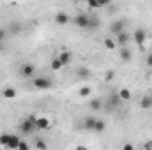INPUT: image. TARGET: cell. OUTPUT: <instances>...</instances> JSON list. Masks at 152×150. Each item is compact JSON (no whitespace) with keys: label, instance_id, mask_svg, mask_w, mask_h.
Returning a JSON list of instances; mask_svg holds the SVG:
<instances>
[{"label":"cell","instance_id":"ba28073f","mask_svg":"<svg viewBox=\"0 0 152 150\" xmlns=\"http://www.w3.org/2000/svg\"><path fill=\"white\" fill-rule=\"evenodd\" d=\"M124 27H126V21H124V20H117V21H113V23L110 25V32H112L113 36H118L120 32H124Z\"/></svg>","mask_w":152,"mask_h":150},{"label":"cell","instance_id":"ffe728a7","mask_svg":"<svg viewBox=\"0 0 152 150\" xmlns=\"http://www.w3.org/2000/svg\"><path fill=\"white\" fill-rule=\"evenodd\" d=\"M140 106H142L143 110H151V108H152V99H151V95H145V97H142V101H140Z\"/></svg>","mask_w":152,"mask_h":150},{"label":"cell","instance_id":"4316f807","mask_svg":"<svg viewBox=\"0 0 152 150\" xmlns=\"http://www.w3.org/2000/svg\"><path fill=\"white\" fill-rule=\"evenodd\" d=\"M87 7H88V9H101V4H99L97 0H88V2H87Z\"/></svg>","mask_w":152,"mask_h":150},{"label":"cell","instance_id":"83f0119b","mask_svg":"<svg viewBox=\"0 0 152 150\" xmlns=\"http://www.w3.org/2000/svg\"><path fill=\"white\" fill-rule=\"evenodd\" d=\"M7 34H9V30H7L5 27H0V42H4V41H5Z\"/></svg>","mask_w":152,"mask_h":150},{"label":"cell","instance_id":"cb8c5ba5","mask_svg":"<svg viewBox=\"0 0 152 150\" xmlns=\"http://www.w3.org/2000/svg\"><path fill=\"white\" fill-rule=\"evenodd\" d=\"M62 67H64V66H62V64H60V60L55 57V58L51 60V71H60Z\"/></svg>","mask_w":152,"mask_h":150},{"label":"cell","instance_id":"ac0fdd59","mask_svg":"<svg viewBox=\"0 0 152 150\" xmlns=\"http://www.w3.org/2000/svg\"><path fill=\"white\" fill-rule=\"evenodd\" d=\"M96 120H97V118H96V117H92V115H90V117H87V118H85V122H83V127H85V129H88V131H94Z\"/></svg>","mask_w":152,"mask_h":150},{"label":"cell","instance_id":"30bf717a","mask_svg":"<svg viewBox=\"0 0 152 150\" xmlns=\"http://www.w3.org/2000/svg\"><path fill=\"white\" fill-rule=\"evenodd\" d=\"M99 27H101L99 16H97V14H90V16H88V28H87V30H96V28H99Z\"/></svg>","mask_w":152,"mask_h":150},{"label":"cell","instance_id":"9c48e42d","mask_svg":"<svg viewBox=\"0 0 152 150\" xmlns=\"http://www.w3.org/2000/svg\"><path fill=\"white\" fill-rule=\"evenodd\" d=\"M69 21H71V16H69L67 12L62 11V12H57V14H55V23H57V25H62V27H64V25H67Z\"/></svg>","mask_w":152,"mask_h":150},{"label":"cell","instance_id":"7c38bea8","mask_svg":"<svg viewBox=\"0 0 152 150\" xmlns=\"http://www.w3.org/2000/svg\"><path fill=\"white\" fill-rule=\"evenodd\" d=\"M131 57H133V53H131L129 48H118V58H120L122 62H129Z\"/></svg>","mask_w":152,"mask_h":150},{"label":"cell","instance_id":"277c9868","mask_svg":"<svg viewBox=\"0 0 152 150\" xmlns=\"http://www.w3.org/2000/svg\"><path fill=\"white\" fill-rule=\"evenodd\" d=\"M32 85H34L36 88H39V90H48V88H51V87H53V81H51L50 78L39 76V78H34Z\"/></svg>","mask_w":152,"mask_h":150},{"label":"cell","instance_id":"9a60e30c","mask_svg":"<svg viewBox=\"0 0 152 150\" xmlns=\"http://www.w3.org/2000/svg\"><path fill=\"white\" fill-rule=\"evenodd\" d=\"M2 95H4L5 99H16L18 92H16V88H12V87H5V88L2 90Z\"/></svg>","mask_w":152,"mask_h":150},{"label":"cell","instance_id":"3957f363","mask_svg":"<svg viewBox=\"0 0 152 150\" xmlns=\"http://www.w3.org/2000/svg\"><path fill=\"white\" fill-rule=\"evenodd\" d=\"M147 37H149V36H147V30H145V28H142V27H140V28H134V32H133V41H134L136 46L142 48V46L147 42Z\"/></svg>","mask_w":152,"mask_h":150},{"label":"cell","instance_id":"484cf974","mask_svg":"<svg viewBox=\"0 0 152 150\" xmlns=\"http://www.w3.org/2000/svg\"><path fill=\"white\" fill-rule=\"evenodd\" d=\"M110 104H112V108H115V110L120 106V99H118V95H117V94H113V95L110 97Z\"/></svg>","mask_w":152,"mask_h":150},{"label":"cell","instance_id":"52a82bcc","mask_svg":"<svg viewBox=\"0 0 152 150\" xmlns=\"http://www.w3.org/2000/svg\"><path fill=\"white\" fill-rule=\"evenodd\" d=\"M50 125H51V122H50L48 117H37V120H36V129L37 131H48Z\"/></svg>","mask_w":152,"mask_h":150},{"label":"cell","instance_id":"d6986e66","mask_svg":"<svg viewBox=\"0 0 152 150\" xmlns=\"http://www.w3.org/2000/svg\"><path fill=\"white\" fill-rule=\"evenodd\" d=\"M104 131H106V122L101 120V118H97L96 125H94V133H104Z\"/></svg>","mask_w":152,"mask_h":150},{"label":"cell","instance_id":"e0dca14e","mask_svg":"<svg viewBox=\"0 0 152 150\" xmlns=\"http://www.w3.org/2000/svg\"><path fill=\"white\" fill-rule=\"evenodd\" d=\"M78 95H80L81 99H87V97H90V95H92V88H90V85H85V87H81V88L78 90Z\"/></svg>","mask_w":152,"mask_h":150},{"label":"cell","instance_id":"7a4b0ae2","mask_svg":"<svg viewBox=\"0 0 152 150\" xmlns=\"http://www.w3.org/2000/svg\"><path fill=\"white\" fill-rule=\"evenodd\" d=\"M88 16H90L88 12H78L75 18H73V23H75V27L87 30V28H88Z\"/></svg>","mask_w":152,"mask_h":150},{"label":"cell","instance_id":"d6a6232c","mask_svg":"<svg viewBox=\"0 0 152 150\" xmlns=\"http://www.w3.org/2000/svg\"><path fill=\"white\" fill-rule=\"evenodd\" d=\"M76 150H88V149H87L85 145H78V147H76Z\"/></svg>","mask_w":152,"mask_h":150},{"label":"cell","instance_id":"5bb4252c","mask_svg":"<svg viewBox=\"0 0 152 150\" xmlns=\"http://www.w3.org/2000/svg\"><path fill=\"white\" fill-rule=\"evenodd\" d=\"M57 58L60 60V64H62V66H67V64H69V62L73 60V55H71L69 51H60Z\"/></svg>","mask_w":152,"mask_h":150},{"label":"cell","instance_id":"6da1fadb","mask_svg":"<svg viewBox=\"0 0 152 150\" xmlns=\"http://www.w3.org/2000/svg\"><path fill=\"white\" fill-rule=\"evenodd\" d=\"M36 120H37V115H28L25 120H21V122H20V125H18L20 133H21V134H25V136L34 134V133L37 131V129H36Z\"/></svg>","mask_w":152,"mask_h":150},{"label":"cell","instance_id":"f546056e","mask_svg":"<svg viewBox=\"0 0 152 150\" xmlns=\"http://www.w3.org/2000/svg\"><path fill=\"white\" fill-rule=\"evenodd\" d=\"M122 150H134V147H133V143H129V141H126V143L122 145Z\"/></svg>","mask_w":152,"mask_h":150},{"label":"cell","instance_id":"2e32d148","mask_svg":"<svg viewBox=\"0 0 152 150\" xmlns=\"http://www.w3.org/2000/svg\"><path fill=\"white\" fill-rule=\"evenodd\" d=\"M20 136L18 134H11V140H9V145H7V149L11 150H18V147H20Z\"/></svg>","mask_w":152,"mask_h":150},{"label":"cell","instance_id":"8992f818","mask_svg":"<svg viewBox=\"0 0 152 150\" xmlns=\"http://www.w3.org/2000/svg\"><path fill=\"white\" fill-rule=\"evenodd\" d=\"M34 73H36V67L32 64H23L20 67V76L23 78H34Z\"/></svg>","mask_w":152,"mask_h":150},{"label":"cell","instance_id":"4dcf8cb0","mask_svg":"<svg viewBox=\"0 0 152 150\" xmlns=\"http://www.w3.org/2000/svg\"><path fill=\"white\" fill-rule=\"evenodd\" d=\"M145 62H147V66H149V67H152V53H149V55H147Z\"/></svg>","mask_w":152,"mask_h":150},{"label":"cell","instance_id":"d4e9b609","mask_svg":"<svg viewBox=\"0 0 152 150\" xmlns=\"http://www.w3.org/2000/svg\"><path fill=\"white\" fill-rule=\"evenodd\" d=\"M90 74H92V73H90L87 67H81V69L78 71V76H80L81 79H87V78H90Z\"/></svg>","mask_w":152,"mask_h":150},{"label":"cell","instance_id":"44dd1931","mask_svg":"<svg viewBox=\"0 0 152 150\" xmlns=\"http://www.w3.org/2000/svg\"><path fill=\"white\" fill-rule=\"evenodd\" d=\"M104 48L106 50H117V42H115V39L113 37H104Z\"/></svg>","mask_w":152,"mask_h":150},{"label":"cell","instance_id":"4fadbf2b","mask_svg":"<svg viewBox=\"0 0 152 150\" xmlns=\"http://www.w3.org/2000/svg\"><path fill=\"white\" fill-rule=\"evenodd\" d=\"M88 108H90V111H99L103 108V101L99 97H94V99L88 101Z\"/></svg>","mask_w":152,"mask_h":150},{"label":"cell","instance_id":"1f68e13d","mask_svg":"<svg viewBox=\"0 0 152 150\" xmlns=\"http://www.w3.org/2000/svg\"><path fill=\"white\" fill-rule=\"evenodd\" d=\"M113 76H115V73H113V71H108V73H106V81L113 79Z\"/></svg>","mask_w":152,"mask_h":150},{"label":"cell","instance_id":"8fae6325","mask_svg":"<svg viewBox=\"0 0 152 150\" xmlns=\"http://www.w3.org/2000/svg\"><path fill=\"white\" fill-rule=\"evenodd\" d=\"M117 95H118V99H120V101H129V99H133L131 90H129V88H126V87H120V88L117 90Z\"/></svg>","mask_w":152,"mask_h":150},{"label":"cell","instance_id":"7402d4cb","mask_svg":"<svg viewBox=\"0 0 152 150\" xmlns=\"http://www.w3.org/2000/svg\"><path fill=\"white\" fill-rule=\"evenodd\" d=\"M36 149L37 150H48V143H46V140H42V138H36Z\"/></svg>","mask_w":152,"mask_h":150},{"label":"cell","instance_id":"836d02e7","mask_svg":"<svg viewBox=\"0 0 152 150\" xmlns=\"http://www.w3.org/2000/svg\"><path fill=\"white\" fill-rule=\"evenodd\" d=\"M151 99H152V95H151Z\"/></svg>","mask_w":152,"mask_h":150},{"label":"cell","instance_id":"603a6c76","mask_svg":"<svg viewBox=\"0 0 152 150\" xmlns=\"http://www.w3.org/2000/svg\"><path fill=\"white\" fill-rule=\"evenodd\" d=\"M9 140H11V134H9V133L0 134V145H2V147H7V145H9Z\"/></svg>","mask_w":152,"mask_h":150},{"label":"cell","instance_id":"f1b7e54d","mask_svg":"<svg viewBox=\"0 0 152 150\" xmlns=\"http://www.w3.org/2000/svg\"><path fill=\"white\" fill-rule=\"evenodd\" d=\"M18 150H30V147H28V143H27V141H23V140H21V141H20V147H18Z\"/></svg>","mask_w":152,"mask_h":150},{"label":"cell","instance_id":"5b68a950","mask_svg":"<svg viewBox=\"0 0 152 150\" xmlns=\"http://www.w3.org/2000/svg\"><path fill=\"white\" fill-rule=\"evenodd\" d=\"M115 42H117V48H127V44H129V41H131V36L124 30V32H120L118 36H115Z\"/></svg>","mask_w":152,"mask_h":150}]
</instances>
